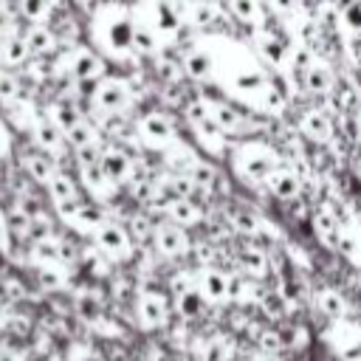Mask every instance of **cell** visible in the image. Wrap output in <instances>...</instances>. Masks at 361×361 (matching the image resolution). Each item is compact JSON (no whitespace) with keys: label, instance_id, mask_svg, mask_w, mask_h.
Here are the masks:
<instances>
[{"label":"cell","instance_id":"obj_1","mask_svg":"<svg viewBox=\"0 0 361 361\" xmlns=\"http://www.w3.org/2000/svg\"><path fill=\"white\" fill-rule=\"evenodd\" d=\"M197 42L212 59V85L220 87L228 102L254 116H276L285 110L288 96L254 48L223 31L203 34Z\"/></svg>","mask_w":361,"mask_h":361},{"label":"cell","instance_id":"obj_2","mask_svg":"<svg viewBox=\"0 0 361 361\" xmlns=\"http://www.w3.org/2000/svg\"><path fill=\"white\" fill-rule=\"evenodd\" d=\"M133 8L127 3H102L93 8L90 14V42L93 51H99L104 59H113L118 65L135 62V51H133Z\"/></svg>","mask_w":361,"mask_h":361},{"label":"cell","instance_id":"obj_3","mask_svg":"<svg viewBox=\"0 0 361 361\" xmlns=\"http://www.w3.org/2000/svg\"><path fill=\"white\" fill-rule=\"evenodd\" d=\"M282 164H285L282 155L259 138L240 141L234 149H228V166H231L234 178L245 186H265L268 175L274 169H279Z\"/></svg>","mask_w":361,"mask_h":361},{"label":"cell","instance_id":"obj_4","mask_svg":"<svg viewBox=\"0 0 361 361\" xmlns=\"http://www.w3.org/2000/svg\"><path fill=\"white\" fill-rule=\"evenodd\" d=\"M130 8H133V20L138 25H144L164 48L178 42L183 20H180V14L166 0H138Z\"/></svg>","mask_w":361,"mask_h":361},{"label":"cell","instance_id":"obj_5","mask_svg":"<svg viewBox=\"0 0 361 361\" xmlns=\"http://www.w3.org/2000/svg\"><path fill=\"white\" fill-rule=\"evenodd\" d=\"M183 118H186V127L192 130L195 141L200 144V149L209 155V158H223L228 155V138L220 133V127L212 121L206 104H203V96H195L183 104Z\"/></svg>","mask_w":361,"mask_h":361},{"label":"cell","instance_id":"obj_6","mask_svg":"<svg viewBox=\"0 0 361 361\" xmlns=\"http://www.w3.org/2000/svg\"><path fill=\"white\" fill-rule=\"evenodd\" d=\"M169 302H172V313L180 322H197L203 319V313L209 310L203 293L197 290V274L195 268H180L169 276Z\"/></svg>","mask_w":361,"mask_h":361},{"label":"cell","instance_id":"obj_7","mask_svg":"<svg viewBox=\"0 0 361 361\" xmlns=\"http://www.w3.org/2000/svg\"><path fill=\"white\" fill-rule=\"evenodd\" d=\"M133 322L138 324V330L144 333H158L166 330L172 322V302L164 290H158L155 285L141 282L135 302H133Z\"/></svg>","mask_w":361,"mask_h":361},{"label":"cell","instance_id":"obj_8","mask_svg":"<svg viewBox=\"0 0 361 361\" xmlns=\"http://www.w3.org/2000/svg\"><path fill=\"white\" fill-rule=\"evenodd\" d=\"M203 104L212 116V121L220 127V133L226 138H240V141H248V135H254L259 130V121L254 113L231 104L228 99H217V96H209L203 93Z\"/></svg>","mask_w":361,"mask_h":361},{"label":"cell","instance_id":"obj_9","mask_svg":"<svg viewBox=\"0 0 361 361\" xmlns=\"http://www.w3.org/2000/svg\"><path fill=\"white\" fill-rule=\"evenodd\" d=\"M54 73L68 76L71 82H99L107 76V59L87 48V45H71L54 65Z\"/></svg>","mask_w":361,"mask_h":361},{"label":"cell","instance_id":"obj_10","mask_svg":"<svg viewBox=\"0 0 361 361\" xmlns=\"http://www.w3.org/2000/svg\"><path fill=\"white\" fill-rule=\"evenodd\" d=\"M135 102V90L121 76H104L90 90V110L93 116H124Z\"/></svg>","mask_w":361,"mask_h":361},{"label":"cell","instance_id":"obj_11","mask_svg":"<svg viewBox=\"0 0 361 361\" xmlns=\"http://www.w3.org/2000/svg\"><path fill=\"white\" fill-rule=\"evenodd\" d=\"M135 141L144 149L164 155L169 147H175L180 141V135H178V127H175V121H172L169 113L149 110V113H144V116L135 118Z\"/></svg>","mask_w":361,"mask_h":361},{"label":"cell","instance_id":"obj_12","mask_svg":"<svg viewBox=\"0 0 361 361\" xmlns=\"http://www.w3.org/2000/svg\"><path fill=\"white\" fill-rule=\"evenodd\" d=\"M90 243H93L113 265L133 262L135 254H138V248H135V243H133L127 226L118 223V220H113V217H104V220L99 223V228L90 234Z\"/></svg>","mask_w":361,"mask_h":361},{"label":"cell","instance_id":"obj_13","mask_svg":"<svg viewBox=\"0 0 361 361\" xmlns=\"http://www.w3.org/2000/svg\"><path fill=\"white\" fill-rule=\"evenodd\" d=\"M197 274V290L203 293L209 307H226L231 305V290H234V274H228L220 265H200L195 268Z\"/></svg>","mask_w":361,"mask_h":361},{"label":"cell","instance_id":"obj_14","mask_svg":"<svg viewBox=\"0 0 361 361\" xmlns=\"http://www.w3.org/2000/svg\"><path fill=\"white\" fill-rule=\"evenodd\" d=\"M149 248L161 259H183V257L192 254V237H189L186 228H180V226H175L169 220H158Z\"/></svg>","mask_w":361,"mask_h":361},{"label":"cell","instance_id":"obj_15","mask_svg":"<svg viewBox=\"0 0 361 361\" xmlns=\"http://www.w3.org/2000/svg\"><path fill=\"white\" fill-rule=\"evenodd\" d=\"M99 166L102 172L116 183V186H130L138 178V164L135 158L121 147V144H104L99 152Z\"/></svg>","mask_w":361,"mask_h":361},{"label":"cell","instance_id":"obj_16","mask_svg":"<svg viewBox=\"0 0 361 361\" xmlns=\"http://www.w3.org/2000/svg\"><path fill=\"white\" fill-rule=\"evenodd\" d=\"M296 71H299L302 87H305L310 96H327V93H333V87H336V73H333V68H330L327 59L310 54L307 59L296 62Z\"/></svg>","mask_w":361,"mask_h":361},{"label":"cell","instance_id":"obj_17","mask_svg":"<svg viewBox=\"0 0 361 361\" xmlns=\"http://www.w3.org/2000/svg\"><path fill=\"white\" fill-rule=\"evenodd\" d=\"M56 214H59V220H62L71 231H76V234H82V237H90V234L99 228V223L104 220L102 209H99L96 203H87L85 197L71 200V203H65V206H56Z\"/></svg>","mask_w":361,"mask_h":361},{"label":"cell","instance_id":"obj_18","mask_svg":"<svg viewBox=\"0 0 361 361\" xmlns=\"http://www.w3.org/2000/svg\"><path fill=\"white\" fill-rule=\"evenodd\" d=\"M79 178H82V186H85V192L90 195V200H93L96 206H104V203H110V200L118 195V186L102 172L99 164H85V166H79Z\"/></svg>","mask_w":361,"mask_h":361},{"label":"cell","instance_id":"obj_19","mask_svg":"<svg viewBox=\"0 0 361 361\" xmlns=\"http://www.w3.org/2000/svg\"><path fill=\"white\" fill-rule=\"evenodd\" d=\"M341 220H344V217H341L330 203H322V206L313 212V217H310V226H313L316 240H319L324 248H330V251H336L338 231H341Z\"/></svg>","mask_w":361,"mask_h":361},{"label":"cell","instance_id":"obj_20","mask_svg":"<svg viewBox=\"0 0 361 361\" xmlns=\"http://www.w3.org/2000/svg\"><path fill=\"white\" fill-rule=\"evenodd\" d=\"M296 127H299V133H302L307 141H316V144H327V141L333 138V118H330V113L322 110V107L305 110V113L299 116Z\"/></svg>","mask_w":361,"mask_h":361},{"label":"cell","instance_id":"obj_21","mask_svg":"<svg viewBox=\"0 0 361 361\" xmlns=\"http://www.w3.org/2000/svg\"><path fill=\"white\" fill-rule=\"evenodd\" d=\"M265 189H268L271 197H276V200H296V197L302 195V175H299L293 166L282 164L279 169H274V172L268 175Z\"/></svg>","mask_w":361,"mask_h":361},{"label":"cell","instance_id":"obj_22","mask_svg":"<svg viewBox=\"0 0 361 361\" xmlns=\"http://www.w3.org/2000/svg\"><path fill=\"white\" fill-rule=\"evenodd\" d=\"M203 217H206V212H203V206L195 200V197H172L166 206H164V220H169V223H175V226H180V228H192V226H197V223H203Z\"/></svg>","mask_w":361,"mask_h":361},{"label":"cell","instance_id":"obj_23","mask_svg":"<svg viewBox=\"0 0 361 361\" xmlns=\"http://www.w3.org/2000/svg\"><path fill=\"white\" fill-rule=\"evenodd\" d=\"M220 20H223V6L214 0H189L183 11V23L203 28V34H212V28L220 25Z\"/></svg>","mask_w":361,"mask_h":361},{"label":"cell","instance_id":"obj_24","mask_svg":"<svg viewBox=\"0 0 361 361\" xmlns=\"http://www.w3.org/2000/svg\"><path fill=\"white\" fill-rule=\"evenodd\" d=\"M31 138H34V144L39 147V152H45L48 158H62L65 155V147H68V141H65V135H62V130H56L45 116H39V121L31 127Z\"/></svg>","mask_w":361,"mask_h":361},{"label":"cell","instance_id":"obj_25","mask_svg":"<svg viewBox=\"0 0 361 361\" xmlns=\"http://www.w3.org/2000/svg\"><path fill=\"white\" fill-rule=\"evenodd\" d=\"M237 268H240L243 276H248V279H254V282H262V279L268 276V271H271V257H268L265 248H259L257 243H251V245H243V248H240V254H237Z\"/></svg>","mask_w":361,"mask_h":361},{"label":"cell","instance_id":"obj_26","mask_svg":"<svg viewBox=\"0 0 361 361\" xmlns=\"http://www.w3.org/2000/svg\"><path fill=\"white\" fill-rule=\"evenodd\" d=\"M226 8L240 25H248L251 31L268 23V8L262 6V0H226Z\"/></svg>","mask_w":361,"mask_h":361},{"label":"cell","instance_id":"obj_27","mask_svg":"<svg viewBox=\"0 0 361 361\" xmlns=\"http://www.w3.org/2000/svg\"><path fill=\"white\" fill-rule=\"evenodd\" d=\"M313 302H316V310H319L322 316L333 319V322H344V316H347V310H350L344 293H341L338 288H330V285L316 288V290H313Z\"/></svg>","mask_w":361,"mask_h":361},{"label":"cell","instance_id":"obj_28","mask_svg":"<svg viewBox=\"0 0 361 361\" xmlns=\"http://www.w3.org/2000/svg\"><path fill=\"white\" fill-rule=\"evenodd\" d=\"M336 251H338L344 259H350L353 265H361V220H355V217L341 220V231H338Z\"/></svg>","mask_w":361,"mask_h":361},{"label":"cell","instance_id":"obj_29","mask_svg":"<svg viewBox=\"0 0 361 361\" xmlns=\"http://www.w3.org/2000/svg\"><path fill=\"white\" fill-rule=\"evenodd\" d=\"M65 141H68V147H73L76 152H82V149H102V147H104L102 130H99L93 121H87V118H82L76 127H71V130L65 133Z\"/></svg>","mask_w":361,"mask_h":361},{"label":"cell","instance_id":"obj_30","mask_svg":"<svg viewBox=\"0 0 361 361\" xmlns=\"http://www.w3.org/2000/svg\"><path fill=\"white\" fill-rule=\"evenodd\" d=\"M79 265L90 274V279L93 282H110V276H113V262L90 243V245H85V248H79Z\"/></svg>","mask_w":361,"mask_h":361},{"label":"cell","instance_id":"obj_31","mask_svg":"<svg viewBox=\"0 0 361 361\" xmlns=\"http://www.w3.org/2000/svg\"><path fill=\"white\" fill-rule=\"evenodd\" d=\"M23 39H25V45H28V51L34 56H48V54H54L59 48V39L51 31V25H28Z\"/></svg>","mask_w":361,"mask_h":361},{"label":"cell","instance_id":"obj_32","mask_svg":"<svg viewBox=\"0 0 361 361\" xmlns=\"http://www.w3.org/2000/svg\"><path fill=\"white\" fill-rule=\"evenodd\" d=\"M48 197L54 200V206H65V203H71V200H79L82 197V192H79V183L68 175V172H56L51 180H48Z\"/></svg>","mask_w":361,"mask_h":361},{"label":"cell","instance_id":"obj_33","mask_svg":"<svg viewBox=\"0 0 361 361\" xmlns=\"http://www.w3.org/2000/svg\"><path fill=\"white\" fill-rule=\"evenodd\" d=\"M23 166H25V175L34 178L42 186H48V180L59 172L56 164H54V158H48L45 152H28V155H23Z\"/></svg>","mask_w":361,"mask_h":361},{"label":"cell","instance_id":"obj_34","mask_svg":"<svg viewBox=\"0 0 361 361\" xmlns=\"http://www.w3.org/2000/svg\"><path fill=\"white\" fill-rule=\"evenodd\" d=\"M20 11L25 20H31L34 25H45V20L54 17V3L51 0H17Z\"/></svg>","mask_w":361,"mask_h":361},{"label":"cell","instance_id":"obj_35","mask_svg":"<svg viewBox=\"0 0 361 361\" xmlns=\"http://www.w3.org/2000/svg\"><path fill=\"white\" fill-rule=\"evenodd\" d=\"M155 76H158L164 85L175 87V85L183 79V65H180V59H169V56L158 54V56H155Z\"/></svg>","mask_w":361,"mask_h":361},{"label":"cell","instance_id":"obj_36","mask_svg":"<svg viewBox=\"0 0 361 361\" xmlns=\"http://www.w3.org/2000/svg\"><path fill=\"white\" fill-rule=\"evenodd\" d=\"M0 361H37L25 341L0 336Z\"/></svg>","mask_w":361,"mask_h":361},{"label":"cell","instance_id":"obj_37","mask_svg":"<svg viewBox=\"0 0 361 361\" xmlns=\"http://www.w3.org/2000/svg\"><path fill=\"white\" fill-rule=\"evenodd\" d=\"M336 355L341 361H361V333H341L336 344Z\"/></svg>","mask_w":361,"mask_h":361},{"label":"cell","instance_id":"obj_38","mask_svg":"<svg viewBox=\"0 0 361 361\" xmlns=\"http://www.w3.org/2000/svg\"><path fill=\"white\" fill-rule=\"evenodd\" d=\"M0 54H3V59H6L8 65H23V62L31 56V51H28V45H25V39H20V37L6 39V42H3V48H0Z\"/></svg>","mask_w":361,"mask_h":361},{"label":"cell","instance_id":"obj_39","mask_svg":"<svg viewBox=\"0 0 361 361\" xmlns=\"http://www.w3.org/2000/svg\"><path fill=\"white\" fill-rule=\"evenodd\" d=\"M228 223H231L237 231L248 234V237H257V231H259V214H254V212H245V209H237V212H231V214H228Z\"/></svg>","mask_w":361,"mask_h":361},{"label":"cell","instance_id":"obj_40","mask_svg":"<svg viewBox=\"0 0 361 361\" xmlns=\"http://www.w3.org/2000/svg\"><path fill=\"white\" fill-rule=\"evenodd\" d=\"M0 96L3 99H11V102L20 96V82L8 71H0Z\"/></svg>","mask_w":361,"mask_h":361},{"label":"cell","instance_id":"obj_41","mask_svg":"<svg viewBox=\"0 0 361 361\" xmlns=\"http://www.w3.org/2000/svg\"><path fill=\"white\" fill-rule=\"evenodd\" d=\"M14 307H20V305H11L3 293H0V336H6V330H8V322H11V313H14Z\"/></svg>","mask_w":361,"mask_h":361},{"label":"cell","instance_id":"obj_42","mask_svg":"<svg viewBox=\"0 0 361 361\" xmlns=\"http://www.w3.org/2000/svg\"><path fill=\"white\" fill-rule=\"evenodd\" d=\"M268 6H271V11H274V14H279V17H285V14H293V11H296V0H268Z\"/></svg>","mask_w":361,"mask_h":361},{"label":"cell","instance_id":"obj_43","mask_svg":"<svg viewBox=\"0 0 361 361\" xmlns=\"http://www.w3.org/2000/svg\"><path fill=\"white\" fill-rule=\"evenodd\" d=\"M8 243H11V231H8V226L0 214V251H8Z\"/></svg>","mask_w":361,"mask_h":361},{"label":"cell","instance_id":"obj_44","mask_svg":"<svg viewBox=\"0 0 361 361\" xmlns=\"http://www.w3.org/2000/svg\"><path fill=\"white\" fill-rule=\"evenodd\" d=\"M248 361H282V358H279V355H274V353L254 350V353H248Z\"/></svg>","mask_w":361,"mask_h":361},{"label":"cell","instance_id":"obj_45","mask_svg":"<svg viewBox=\"0 0 361 361\" xmlns=\"http://www.w3.org/2000/svg\"><path fill=\"white\" fill-rule=\"evenodd\" d=\"M45 361H65V358H62V353H56V355H51V358H45Z\"/></svg>","mask_w":361,"mask_h":361},{"label":"cell","instance_id":"obj_46","mask_svg":"<svg viewBox=\"0 0 361 361\" xmlns=\"http://www.w3.org/2000/svg\"><path fill=\"white\" fill-rule=\"evenodd\" d=\"M355 172H358V178H361V158L355 161Z\"/></svg>","mask_w":361,"mask_h":361},{"label":"cell","instance_id":"obj_47","mask_svg":"<svg viewBox=\"0 0 361 361\" xmlns=\"http://www.w3.org/2000/svg\"><path fill=\"white\" fill-rule=\"evenodd\" d=\"M135 3H138V0H135Z\"/></svg>","mask_w":361,"mask_h":361}]
</instances>
